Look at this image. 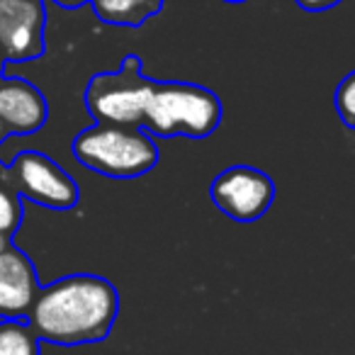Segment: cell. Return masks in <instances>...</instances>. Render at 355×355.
Returning a JSON list of instances; mask_svg holds the SVG:
<instances>
[{"instance_id": "6da1fadb", "label": "cell", "mask_w": 355, "mask_h": 355, "mask_svg": "<svg viewBox=\"0 0 355 355\" xmlns=\"http://www.w3.org/2000/svg\"><path fill=\"white\" fill-rule=\"evenodd\" d=\"M119 311V295L110 280L76 272L40 287L27 314L35 336L46 343H98L110 336Z\"/></svg>"}, {"instance_id": "7a4b0ae2", "label": "cell", "mask_w": 355, "mask_h": 355, "mask_svg": "<svg viewBox=\"0 0 355 355\" xmlns=\"http://www.w3.org/2000/svg\"><path fill=\"white\" fill-rule=\"evenodd\" d=\"M222 117V100L209 88L183 80H156L141 129L161 139H205L219 127Z\"/></svg>"}, {"instance_id": "3957f363", "label": "cell", "mask_w": 355, "mask_h": 355, "mask_svg": "<svg viewBox=\"0 0 355 355\" xmlns=\"http://www.w3.org/2000/svg\"><path fill=\"white\" fill-rule=\"evenodd\" d=\"M73 156L88 171L112 180H134L158 163V146L141 127L98 124L73 139Z\"/></svg>"}, {"instance_id": "277c9868", "label": "cell", "mask_w": 355, "mask_h": 355, "mask_svg": "<svg viewBox=\"0 0 355 355\" xmlns=\"http://www.w3.org/2000/svg\"><path fill=\"white\" fill-rule=\"evenodd\" d=\"M156 80L141 71L137 54L122 59L117 71L95 73L85 88V107L98 124L144 127V114Z\"/></svg>"}, {"instance_id": "5b68a950", "label": "cell", "mask_w": 355, "mask_h": 355, "mask_svg": "<svg viewBox=\"0 0 355 355\" xmlns=\"http://www.w3.org/2000/svg\"><path fill=\"white\" fill-rule=\"evenodd\" d=\"M0 183L30 202L49 209H71L80 198L73 178L40 151L17 153Z\"/></svg>"}, {"instance_id": "8992f818", "label": "cell", "mask_w": 355, "mask_h": 355, "mask_svg": "<svg viewBox=\"0 0 355 355\" xmlns=\"http://www.w3.org/2000/svg\"><path fill=\"white\" fill-rule=\"evenodd\" d=\"M214 207L239 224H251L270 209L275 183L268 173L253 166H232L214 178L209 188Z\"/></svg>"}, {"instance_id": "52a82bcc", "label": "cell", "mask_w": 355, "mask_h": 355, "mask_svg": "<svg viewBox=\"0 0 355 355\" xmlns=\"http://www.w3.org/2000/svg\"><path fill=\"white\" fill-rule=\"evenodd\" d=\"M44 0H0V56L25 64L44 54Z\"/></svg>"}, {"instance_id": "ba28073f", "label": "cell", "mask_w": 355, "mask_h": 355, "mask_svg": "<svg viewBox=\"0 0 355 355\" xmlns=\"http://www.w3.org/2000/svg\"><path fill=\"white\" fill-rule=\"evenodd\" d=\"M40 292L32 261L15 246L0 251V319L25 321Z\"/></svg>"}, {"instance_id": "9c48e42d", "label": "cell", "mask_w": 355, "mask_h": 355, "mask_svg": "<svg viewBox=\"0 0 355 355\" xmlns=\"http://www.w3.org/2000/svg\"><path fill=\"white\" fill-rule=\"evenodd\" d=\"M49 117V105L37 85L25 78H0V122L17 137L40 132Z\"/></svg>"}, {"instance_id": "30bf717a", "label": "cell", "mask_w": 355, "mask_h": 355, "mask_svg": "<svg viewBox=\"0 0 355 355\" xmlns=\"http://www.w3.org/2000/svg\"><path fill=\"white\" fill-rule=\"evenodd\" d=\"M166 0H90L100 22L112 27H141L163 10Z\"/></svg>"}, {"instance_id": "8fae6325", "label": "cell", "mask_w": 355, "mask_h": 355, "mask_svg": "<svg viewBox=\"0 0 355 355\" xmlns=\"http://www.w3.org/2000/svg\"><path fill=\"white\" fill-rule=\"evenodd\" d=\"M0 355H40V338L27 321L0 319Z\"/></svg>"}, {"instance_id": "7c38bea8", "label": "cell", "mask_w": 355, "mask_h": 355, "mask_svg": "<svg viewBox=\"0 0 355 355\" xmlns=\"http://www.w3.org/2000/svg\"><path fill=\"white\" fill-rule=\"evenodd\" d=\"M22 222V202L15 190L0 183V236L10 239Z\"/></svg>"}, {"instance_id": "4fadbf2b", "label": "cell", "mask_w": 355, "mask_h": 355, "mask_svg": "<svg viewBox=\"0 0 355 355\" xmlns=\"http://www.w3.org/2000/svg\"><path fill=\"white\" fill-rule=\"evenodd\" d=\"M334 105L340 122L348 129H355V71H350L338 83V88L334 93Z\"/></svg>"}, {"instance_id": "5bb4252c", "label": "cell", "mask_w": 355, "mask_h": 355, "mask_svg": "<svg viewBox=\"0 0 355 355\" xmlns=\"http://www.w3.org/2000/svg\"><path fill=\"white\" fill-rule=\"evenodd\" d=\"M295 3L302 8V10L324 12V10H331V8H336L338 3H343V0H295Z\"/></svg>"}, {"instance_id": "9a60e30c", "label": "cell", "mask_w": 355, "mask_h": 355, "mask_svg": "<svg viewBox=\"0 0 355 355\" xmlns=\"http://www.w3.org/2000/svg\"><path fill=\"white\" fill-rule=\"evenodd\" d=\"M51 3H56L59 8H66V10H78V8H83L90 0H51Z\"/></svg>"}, {"instance_id": "2e32d148", "label": "cell", "mask_w": 355, "mask_h": 355, "mask_svg": "<svg viewBox=\"0 0 355 355\" xmlns=\"http://www.w3.org/2000/svg\"><path fill=\"white\" fill-rule=\"evenodd\" d=\"M6 134H8V129H6V124L0 122V141H3V139H6Z\"/></svg>"}, {"instance_id": "e0dca14e", "label": "cell", "mask_w": 355, "mask_h": 355, "mask_svg": "<svg viewBox=\"0 0 355 355\" xmlns=\"http://www.w3.org/2000/svg\"><path fill=\"white\" fill-rule=\"evenodd\" d=\"M3 73H6V59L0 56V78H3Z\"/></svg>"}, {"instance_id": "ac0fdd59", "label": "cell", "mask_w": 355, "mask_h": 355, "mask_svg": "<svg viewBox=\"0 0 355 355\" xmlns=\"http://www.w3.org/2000/svg\"><path fill=\"white\" fill-rule=\"evenodd\" d=\"M8 246H10V243H8V239L0 236V251H3V248H8Z\"/></svg>"}, {"instance_id": "d6986e66", "label": "cell", "mask_w": 355, "mask_h": 355, "mask_svg": "<svg viewBox=\"0 0 355 355\" xmlns=\"http://www.w3.org/2000/svg\"><path fill=\"white\" fill-rule=\"evenodd\" d=\"M224 3H232V6H239V3H246V0H224Z\"/></svg>"}]
</instances>
